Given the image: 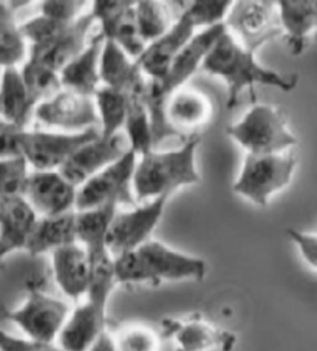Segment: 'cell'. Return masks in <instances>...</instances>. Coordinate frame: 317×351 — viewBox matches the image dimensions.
<instances>
[{"mask_svg": "<svg viewBox=\"0 0 317 351\" xmlns=\"http://www.w3.org/2000/svg\"><path fill=\"white\" fill-rule=\"evenodd\" d=\"M30 173V166L23 156L0 160V198L25 195Z\"/></svg>", "mask_w": 317, "mask_h": 351, "instance_id": "cell-33", "label": "cell"}, {"mask_svg": "<svg viewBox=\"0 0 317 351\" xmlns=\"http://www.w3.org/2000/svg\"><path fill=\"white\" fill-rule=\"evenodd\" d=\"M101 136L96 127L79 133L25 130L22 135V156L36 172L59 171L76 150Z\"/></svg>", "mask_w": 317, "mask_h": 351, "instance_id": "cell-8", "label": "cell"}, {"mask_svg": "<svg viewBox=\"0 0 317 351\" xmlns=\"http://www.w3.org/2000/svg\"><path fill=\"white\" fill-rule=\"evenodd\" d=\"M106 311L84 299L70 313L56 345L62 351H90L106 332Z\"/></svg>", "mask_w": 317, "mask_h": 351, "instance_id": "cell-18", "label": "cell"}, {"mask_svg": "<svg viewBox=\"0 0 317 351\" xmlns=\"http://www.w3.org/2000/svg\"><path fill=\"white\" fill-rule=\"evenodd\" d=\"M277 7L291 53L301 54L308 36L317 32V0H282Z\"/></svg>", "mask_w": 317, "mask_h": 351, "instance_id": "cell-22", "label": "cell"}, {"mask_svg": "<svg viewBox=\"0 0 317 351\" xmlns=\"http://www.w3.org/2000/svg\"><path fill=\"white\" fill-rule=\"evenodd\" d=\"M58 345H47L28 337H16L0 326V351H58Z\"/></svg>", "mask_w": 317, "mask_h": 351, "instance_id": "cell-40", "label": "cell"}, {"mask_svg": "<svg viewBox=\"0 0 317 351\" xmlns=\"http://www.w3.org/2000/svg\"><path fill=\"white\" fill-rule=\"evenodd\" d=\"M21 73L27 84L28 92L32 93L38 106L64 90L59 71L48 69V66L34 62L32 59L25 60V64L21 69Z\"/></svg>", "mask_w": 317, "mask_h": 351, "instance_id": "cell-32", "label": "cell"}, {"mask_svg": "<svg viewBox=\"0 0 317 351\" xmlns=\"http://www.w3.org/2000/svg\"><path fill=\"white\" fill-rule=\"evenodd\" d=\"M176 351H207L218 348L229 351L235 343V337L203 322L170 325Z\"/></svg>", "mask_w": 317, "mask_h": 351, "instance_id": "cell-27", "label": "cell"}, {"mask_svg": "<svg viewBox=\"0 0 317 351\" xmlns=\"http://www.w3.org/2000/svg\"><path fill=\"white\" fill-rule=\"evenodd\" d=\"M226 132L248 155L285 154L297 144V138L286 127L282 114L266 104L249 108L245 117L229 125Z\"/></svg>", "mask_w": 317, "mask_h": 351, "instance_id": "cell-4", "label": "cell"}, {"mask_svg": "<svg viewBox=\"0 0 317 351\" xmlns=\"http://www.w3.org/2000/svg\"><path fill=\"white\" fill-rule=\"evenodd\" d=\"M99 75L102 86L123 92H130L145 77L137 60L127 56L123 48L107 39L104 42L101 54Z\"/></svg>", "mask_w": 317, "mask_h": 351, "instance_id": "cell-25", "label": "cell"}, {"mask_svg": "<svg viewBox=\"0 0 317 351\" xmlns=\"http://www.w3.org/2000/svg\"><path fill=\"white\" fill-rule=\"evenodd\" d=\"M130 150L129 139L124 132L118 133L113 138L99 136L76 150L71 158L59 169V172L73 186L79 187L91 177H95L96 173L123 158Z\"/></svg>", "mask_w": 317, "mask_h": 351, "instance_id": "cell-12", "label": "cell"}, {"mask_svg": "<svg viewBox=\"0 0 317 351\" xmlns=\"http://www.w3.org/2000/svg\"><path fill=\"white\" fill-rule=\"evenodd\" d=\"M234 2L229 0H197L189 2L185 14L193 23L195 28L203 27V29L222 25L226 21Z\"/></svg>", "mask_w": 317, "mask_h": 351, "instance_id": "cell-34", "label": "cell"}, {"mask_svg": "<svg viewBox=\"0 0 317 351\" xmlns=\"http://www.w3.org/2000/svg\"><path fill=\"white\" fill-rule=\"evenodd\" d=\"M296 165L292 155L246 154L239 178L234 183V192L259 208H266L274 193L290 184Z\"/></svg>", "mask_w": 317, "mask_h": 351, "instance_id": "cell-5", "label": "cell"}, {"mask_svg": "<svg viewBox=\"0 0 317 351\" xmlns=\"http://www.w3.org/2000/svg\"><path fill=\"white\" fill-rule=\"evenodd\" d=\"M212 114L211 99L204 93L192 88H180L170 96L167 104V118L174 129L181 135L206 124Z\"/></svg>", "mask_w": 317, "mask_h": 351, "instance_id": "cell-24", "label": "cell"}, {"mask_svg": "<svg viewBox=\"0 0 317 351\" xmlns=\"http://www.w3.org/2000/svg\"><path fill=\"white\" fill-rule=\"evenodd\" d=\"M137 23L145 44H152L166 34L174 23L176 16L169 3L156 2V0H139L135 3Z\"/></svg>", "mask_w": 317, "mask_h": 351, "instance_id": "cell-30", "label": "cell"}, {"mask_svg": "<svg viewBox=\"0 0 317 351\" xmlns=\"http://www.w3.org/2000/svg\"><path fill=\"white\" fill-rule=\"evenodd\" d=\"M23 197L39 217H58L76 209L78 187L59 171H33Z\"/></svg>", "mask_w": 317, "mask_h": 351, "instance_id": "cell-13", "label": "cell"}, {"mask_svg": "<svg viewBox=\"0 0 317 351\" xmlns=\"http://www.w3.org/2000/svg\"><path fill=\"white\" fill-rule=\"evenodd\" d=\"M34 118L50 129L79 133L93 129L99 123L93 96L62 90L36 107Z\"/></svg>", "mask_w": 317, "mask_h": 351, "instance_id": "cell-11", "label": "cell"}, {"mask_svg": "<svg viewBox=\"0 0 317 351\" xmlns=\"http://www.w3.org/2000/svg\"><path fill=\"white\" fill-rule=\"evenodd\" d=\"M193 23L181 14L166 34L148 45L137 64L143 75L150 81H161L169 73L174 60L178 58L191 39L195 36Z\"/></svg>", "mask_w": 317, "mask_h": 351, "instance_id": "cell-15", "label": "cell"}, {"mask_svg": "<svg viewBox=\"0 0 317 351\" xmlns=\"http://www.w3.org/2000/svg\"><path fill=\"white\" fill-rule=\"evenodd\" d=\"M224 33H226V25H224V23L217 27L201 29V32L195 34L191 42L183 48L178 58L174 60V64L170 66L166 77L161 81H155L167 99L176 92V90L185 87V82L191 80L195 71L203 65L206 56L212 50V47L215 45V42L220 39Z\"/></svg>", "mask_w": 317, "mask_h": 351, "instance_id": "cell-16", "label": "cell"}, {"mask_svg": "<svg viewBox=\"0 0 317 351\" xmlns=\"http://www.w3.org/2000/svg\"><path fill=\"white\" fill-rule=\"evenodd\" d=\"M76 241V210L58 217H39L30 237L27 252L33 257L47 252L53 254Z\"/></svg>", "mask_w": 317, "mask_h": 351, "instance_id": "cell-23", "label": "cell"}, {"mask_svg": "<svg viewBox=\"0 0 317 351\" xmlns=\"http://www.w3.org/2000/svg\"><path fill=\"white\" fill-rule=\"evenodd\" d=\"M135 2L130 0H96L91 5V14L101 23V32L112 27Z\"/></svg>", "mask_w": 317, "mask_h": 351, "instance_id": "cell-38", "label": "cell"}, {"mask_svg": "<svg viewBox=\"0 0 317 351\" xmlns=\"http://www.w3.org/2000/svg\"><path fill=\"white\" fill-rule=\"evenodd\" d=\"M106 38L99 33L91 39L85 50L60 71V81L65 90L79 95L95 96L102 86L99 75L101 54Z\"/></svg>", "mask_w": 317, "mask_h": 351, "instance_id": "cell-20", "label": "cell"}, {"mask_svg": "<svg viewBox=\"0 0 317 351\" xmlns=\"http://www.w3.org/2000/svg\"><path fill=\"white\" fill-rule=\"evenodd\" d=\"M25 129L0 118V160L22 156V135Z\"/></svg>", "mask_w": 317, "mask_h": 351, "instance_id": "cell-39", "label": "cell"}, {"mask_svg": "<svg viewBox=\"0 0 317 351\" xmlns=\"http://www.w3.org/2000/svg\"><path fill=\"white\" fill-rule=\"evenodd\" d=\"M200 138L192 135L183 146L170 152H152L139 156L133 192L138 202H152L169 197L183 186L197 184L201 177L197 169V149Z\"/></svg>", "mask_w": 317, "mask_h": 351, "instance_id": "cell-3", "label": "cell"}, {"mask_svg": "<svg viewBox=\"0 0 317 351\" xmlns=\"http://www.w3.org/2000/svg\"><path fill=\"white\" fill-rule=\"evenodd\" d=\"M203 258L175 251L156 240L145 241L137 250L115 258L117 282L123 285H158L163 282L197 280L206 276Z\"/></svg>", "mask_w": 317, "mask_h": 351, "instance_id": "cell-2", "label": "cell"}, {"mask_svg": "<svg viewBox=\"0 0 317 351\" xmlns=\"http://www.w3.org/2000/svg\"><path fill=\"white\" fill-rule=\"evenodd\" d=\"M224 25L243 47L254 53L283 33L277 3L266 0L234 2Z\"/></svg>", "mask_w": 317, "mask_h": 351, "instance_id": "cell-9", "label": "cell"}, {"mask_svg": "<svg viewBox=\"0 0 317 351\" xmlns=\"http://www.w3.org/2000/svg\"><path fill=\"white\" fill-rule=\"evenodd\" d=\"M201 69L226 82L229 108L239 102L243 90L253 86L274 87L282 92H291L297 86L296 75L280 73L260 65L254 51L243 47L228 29L212 47Z\"/></svg>", "mask_w": 317, "mask_h": 351, "instance_id": "cell-1", "label": "cell"}, {"mask_svg": "<svg viewBox=\"0 0 317 351\" xmlns=\"http://www.w3.org/2000/svg\"><path fill=\"white\" fill-rule=\"evenodd\" d=\"M135 3L112 27L101 32V34L107 40H112L118 47L123 48L127 53V56L132 58L133 60H138L141 58L145 48H148V44H145L141 33H139L135 16Z\"/></svg>", "mask_w": 317, "mask_h": 351, "instance_id": "cell-31", "label": "cell"}, {"mask_svg": "<svg viewBox=\"0 0 317 351\" xmlns=\"http://www.w3.org/2000/svg\"><path fill=\"white\" fill-rule=\"evenodd\" d=\"M96 22L91 11L70 23L58 38L42 45L30 47L28 59L42 64L54 71H62L73 59H76L87 47V34Z\"/></svg>", "mask_w": 317, "mask_h": 351, "instance_id": "cell-14", "label": "cell"}, {"mask_svg": "<svg viewBox=\"0 0 317 351\" xmlns=\"http://www.w3.org/2000/svg\"><path fill=\"white\" fill-rule=\"evenodd\" d=\"M36 107L38 102L28 92L21 69L17 66L5 69L0 77V118L25 129L30 119L34 117Z\"/></svg>", "mask_w": 317, "mask_h": 351, "instance_id": "cell-21", "label": "cell"}, {"mask_svg": "<svg viewBox=\"0 0 317 351\" xmlns=\"http://www.w3.org/2000/svg\"><path fill=\"white\" fill-rule=\"evenodd\" d=\"M85 5L87 3L78 0H47L40 3V14L53 21L70 23L82 16Z\"/></svg>", "mask_w": 317, "mask_h": 351, "instance_id": "cell-37", "label": "cell"}, {"mask_svg": "<svg viewBox=\"0 0 317 351\" xmlns=\"http://www.w3.org/2000/svg\"><path fill=\"white\" fill-rule=\"evenodd\" d=\"M70 313V306L64 300L51 298L38 288H30L25 302L16 310H5L3 317L19 326L32 341L56 345Z\"/></svg>", "mask_w": 317, "mask_h": 351, "instance_id": "cell-7", "label": "cell"}, {"mask_svg": "<svg viewBox=\"0 0 317 351\" xmlns=\"http://www.w3.org/2000/svg\"><path fill=\"white\" fill-rule=\"evenodd\" d=\"M51 263L54 280L67 298L76 304L84 300L91 277L90 258L85 247L79 241L60 247L51 254Z\"/></svg>", "mask_w": 317, "mask_h": 351, "instance_id": "cell-19", "label": "cell"}, {"mask_svg": "<svg viewBox=\"0 0 317 351\" xmlns=\"http://www.w3.org/2000/svg\"><path fill=\"white\" fill-rule=\"evenodd\" d=\"M93 98L99 117L101 136L113 138L123 132L129 107V92L101 86Z\"/></svg>", "mask_w": 317, "mask_h": 351, "instance_id": "cell-29", "label": "cell"}, {"mask_svg": "<svg viewBox=\"0 0 317 351\" xmlns=\"http://www.w3.org/2000/svg\"><path fill=\"white\" fill-rule=\"evenodd\" d=\"M145 84H148V77H144L129 92V107H127L124 124V133L129 139L130 149L137 154V156L149 154L155 147L149 108L144 101Z\"/></svg>", "mask_w": 317, "mask_h": 351, "instance_id": "cell-26", "label": "cell"}, {"mask_svg": "<svg viewBox=\"0 0 317 351\" xmlns=\"http://www.w3.org/2000/svg\"><path fill=\"white\" fill-rule=\"evenodd\" d=\"M38 220L25 197L0 198V263L10 254L27 251Z\"/></svg>", "mask_w": 317, "mask_h": 351, "instance_id": "cell-17", "label": "cell"}, {"mask_svg": "<svg viewBox=\"0 0 317 351\" xmlns=\"http://www.w3.org/2000/svg\"><path fill=\"white\" fill-rule=\"evenodd\" d=\"M117 351H158L160 339L148 326L132 325L118 331L117 336H112Z\"/></svg>", "mask_w": 317, "mask_h": 351, "instance_id": "cell-35", "label": "cell"}, {"mask_svg": "<svg viewBox=\"0 0 317 351\" xmlns=\"http://www.w3.org/2000/svg\"><path fill=\"white\" fill-rule=\"evenodd\" d=\"M58 351H62V350H60V348H59V350H58Z\"/></svg>", "mask_w": 317, "mask_h": 351, "instance_id": "cell-41", "label": "cell"}, {"mask_svg": "<svg viewBox=\"0 0 317 351\" xmlns=\"http://www.w3.org/2000/svg\"><path fill=\"white\" fill-rule=\"evenodd\" d=\"M70 23L53 21L50 17H45L40 14L38 17H33V19H30L25 23H22L21 29H22L23 38H25L30 47H34V45L47 44V42L58 38V36L62 33Z\"/></svg>", "mask_w": 317, "mask_h": 351, "instance_id": "cell-36", "label": "cell"}, {"mask_svg": "<svg viewBox=\"0 0 317 351\" xmlns=\"http://www.w3.org/2000/svg\"><path fill=\"white\" fill-rule=\"evenodd\" d=\"M137 158V154L130 150L123 158L79 186L76 213L99 209L108 204L135 208L138 199L133 192V175L138 162Z\"/></svg>", "mask_w": 317, "mask_h": 351, "instance_id": "cell-6", "label": "cell"}, {"mask_svg": "<svg viewBox=\"0 0 317 351\" xmlns=\"http://www.w3.org/2000/svg\"><path fill=\"white\" fill-rule=\"evenodd\" d=\"M28 42L16 21L8 2H0V69H11L25 64Z\"/></svg>", "mask_w": 317, "mask_h": 351, "instance_id": "cell-28", "label": "cell"}, {"mask_svg": "<svg viewBox=\"0 0 317 351\" xmlns=\"http://www.w3.org/2000/svg\"><path fill=\"white\" fill-rule=\"evenodd\" d=\"M316 38H317V32H316Z\"/></svg>", "mask_w": 317, "mask_h": 351, "instance_id": "cell-42", "label": "cell"}, {"mask_svg": "<svg viewBox=\"0 0 317 351\" xmlns=\"http://www.w3.org/2000/svg\"><path fill=\"white\" fill-rule=\"evenodd\" d=\"M169 197H160L132 210L117 213L107 232V246L112 256L117 258L126 252L137 250L145 241L158 226L164 214Z\"/></svg>", "mask_w": 317, "mask_h": 351, "instance_id": "cell-10", "label": "cell"}]
</instances>
